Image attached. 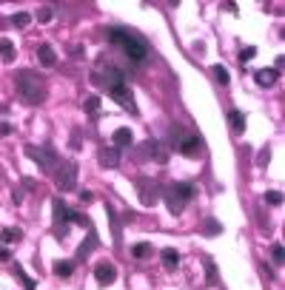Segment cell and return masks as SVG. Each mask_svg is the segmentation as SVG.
I'll use <instances>...</instances> for the list:
<instances>
[{
  "mask_svg": "<svg viewBox=\"0 0 285 290\" xmlns=\"http://www.w3.org/2000/svg\"><path fill=\"white\" fill-rule=\"evenodd\" d=\"M15 85H17L20 100H23V103H29V105H40V103L46 100V80H43L37 71H29V68L17 71Z\"/></svg>",
  "mask_w": 285,
  "mask_h": 290,
  "instance_id": "cell-1",
  "label": "cell"
},
{
  "mask_svg": "<svg viewBox=\"0 0 285 290\" xmlns=\"http://www.w3.org/2000/svg\"><path fill=\"white\" fill-rule=\"evenodd\" d=\"M109 40L114 43V46H120L126 54H129V60L132 63H143L146 60V54H149V46H146V40L140 37L137 32H132V29H109Z\"/></svg>",
  "mask_w": 285,
  "mask_h": 290,
  "instance_id": "cell-2",
  "label": "cell"
},
{
  "mask_svg": "<svg viewBox=\"0 0 285 290\" xmlns=\"http://www.w3.org/2000/svg\"><path fill=\"white\" fill-rule=\"evenodd\" d=\"M166 205L168 210L174 213V216H180L185 210V205H188V199H194V188L191 185H185V182H177V185H171V188H166Z\"/></svg>",
  "mask_w": 285,
  "mask_h": 290,
  "instance_id": "cell-3",
  "label": "cell"
},
{
  "mask_svg": "<svg viewBox=\"0 0 285 290\" xmlns=\"http://www.w3.org/2000/svg\"><path fill=\"white\" fill-rule=\"evenodd\" d=\"M54 182H57V188H60V191H71V188H74V182H77V162H74V160L63 162V165L57 168Z\"/></svg>",
  "mask_w": 285,
  "mask_h": 290,
  "instance_id": "cell-4",
  "label": "cell"
},
{
  "mask_svg": "<svg viewBox=\"0 0 285 290\" xmlns=\"http://www.w3.org/2000/svg\"><path fill=\"white\" fill-rule=\"evenodd\" d=\"M51 210H54V236L66 239V233H68L66 222H68V213H71V210L66 208L63 199H54V202H51Z\"/></svg>",
  "mask_w": 285,
  "mask_h": 290,
  "instance_id": "cell-5",
  "label": "cell"
},
{
  "mask_svg": "<svg viewBox=\"0 0 285 290\" xmlns=\"http://www.w3.org/2000/svg\"><path fill=\"white\" fill-rule=\"evenodd\" d=\"M94 279H97L100 285H111V282L117 279V268H114L111 262H100V265L94 268Z\"/></svg>",
  "mask_w": 285,
  "mask_h": 290,
  "instance_id": "cell-6",
  "label": "cell"
},
{
  "mask_svg": "<svg viewBox=\"0 0 285 290\" xmlns=\"http://www.w3.org/2000/svg\"><path fill=\"white\" fill-rule=\"evenodd\" d=\"M26 154H29V157H32L34 162H40V165H43L46 171L51 168V162L57 160V157L51 154V148H43V151H40V148H34V145H29V148H26Z\"/></svg>",
  "mask_w": 285,
  "mask_h": 290,
  "instance_id": "cell-7",
  "label": "cell"
},
{
  "mask_svg": "<svg viewBox=\"0 0 285 290\" xmlns=\"http://www.w3.org/2000/svg\"><path fill=\"white\" fill-rule=\"evenodd\" d=\"M180 154H185V157H200V148H202V143H200V137L197 134H188L185 140H180Z\"/></svg>",
  "mask_w": 285,
  "mask_h": 290,
  "instance_id": "cell-8",
  "label": "cell"
},
{
  "mask_svg": "<svg viewBox=\"0 0 285 290\" xmlns=\"http://www.w3.org/2000/svg\"><path fill=\"white\" fill-rule=\"evenodd\" d=\"M37 60H40V65L51 68V65H57V54H54V48L49 43H43V46L37 48Z\"/></svg>",
  "mask_w": 285,
  "mask_h": 290,
  "instance_id": "cell-9",
  "label": "cell"
},
{
  "mask_svg": "<svg viewBox=\"0 0 285 290\" xmlns=\"http://www.w3.org/2000/svg\"><path fill=\"white\" fill-rule=\"evenodd\" d=\"M140 199H143V205H149V208L157 202V188L151 185L149 179H143V182H140Z\"/></svg>",
  "mask_w": 285,
  "mask_h": 290,
  "instance_id": "cell-10",
  "label": "cell"
},
{
  "mask_svg": "<svg viewBox=\"0 0 285 290\" xmlns=\"http://www.w3.org/2000/svg\"><path fill=\"white\" fill-rule=\"evenodd\" d=\"M97 160H100L103 168H117V165H120V154H117V148H103Z\"/></svg>",
  "mask_w": 285,
  "mask_h": 290,
  "instance_id": "cell-11",
  "label": "cell"
},
{
  "mask_svg": "<svg viewBox=\"0 0 285 290\" xmlns=\"http://www.w3.org/2000/svg\"><path fill=\"white\" fill-rule=\"evenodd\" d=\"M228 125H231L234 134H242V131H245V114L231 108V111H228Z\"/></svg>",
  "mask_w": 285,
  "mask_h": 290,
  "instance_id": "cell-12",
  "label": "cell"
},
{
  "mask_svg": "<svg viewBox=\"0 0 285 290\" xmlns=\"http://www.w3.org/2000/svg\"><path fill=\"white\" fill-rule=\"evenodd\" d=\"M254 80H257V85L268 88V85H274V83H277V71H274V68H260V71L254 74Z\"/></svg>",
  "mask_w": 285,
  "mask_h": 290,
  "instance_id": "cell-13",
  "label": "cell"
},
{
  "mask_svg": "<svg viewBox=\"0 0 285 290\" xmlns=\"http://www.w3.org/2000/svg\"><path fill=\"white\" fill-rule=\"evenodd\" d=\"M157 151H160V145L154 143V140H146V143L137 148V160H140V162H146V160H151V157H154Z\"/></svg>",
  "mask_w": 285,
  "mask_h": 290,
  "instance_id": "cell-14",
  "label": "cell"
},
{
  "mask_svg": "<svg viewBox=\"0 0 285 290\" xmlns=\"http://www.w3.org/2000/svg\"><path fill=\"white\" fill-rule=\"evenodd\" d=\"M160 259H163V265H166L168 270H174V268L180 265V253H177L174 248H166V250L160 253Z\"/></svg>",
  "mask_w": 285,
  "mask_h": 290,
  "instance_id": "cell-15",
  "label": "cell"
},
{
  "mask_svg": "<svg viewBox=\"0 0 285 290\" xmlns=\"http://www.w3.org/2000/svg\"><path fill=\"white\" fill-rule=\"evenodd\" d=\"M97 248V236H94V230H91V236H88V242H83L80 248H77V259H88L91 256V250Z\"/></svg>",
  "mask_w": 285,
  "mask_h": 290,
  "instance_id": "cell-16",
  "label": "cell"
},
{
  "mask_svg": "<svg viewBox=\"0 0 285 290\" xmlns=\"http://www.w3.org/2000/svg\"><path fill=\"white\" fill-rule=\"evenodd\" d=\"M132 131L129 128H117L114 131V148H126V145H132Z\"/></svg>",
  "mask_w": 285,
  "mask_h": 290,
  "instance_id": "cell-17",
  "label": "cell"
},
{
  "mask_svg": "<svg viewBox=\"0 0 285 290\" xmlns=\"http://www.w3.org/2000/svg\"><path fill=\"white\" fill-rule=\"evenodd\" d=\"M0 57H3L6 63L15 60V43H12V40H0Z\"/></svg>",
  "mask_w": 285,
  "mask_h": 290,
  "instance_id": "cell-18",
  "label": "cell"
},
{
  "mask_svg": "<svg viewBox=\"0 0 285 290\" xmlns=\"http://www.w3.org/2000/svg\"><path fill=\"white\" fill-rule=\"evenodd\" d=\"M132 253H134L137 259H149L151 256V245H149V242H140V245L132 248Z\"/></svg>",
  "mask_w": 285,
  "mask_h": 290,
  "instance_id": "cell-19",
  "label": "cell"
},
{
  "mask_svg": "<svg viewBox=\"0 0 285 290\" xmlns=\"http://www.w3.org/2000/svg\"><path fill=\"white\" fill-rule=\"evenodd\" d=\"M12 23H15L17 29H26V26L32 23V15H29V12H17V15L12 17Z\"/></svg>",
  "mask_w": 285,
  "mask_h": 290,
  "instance_id": "cell-20",
  "label": "cell"
},
{
  "mask_svg": "<svg viewBox=\"0 0 285 290\" xmlns=\"http://www.w3.org/2000/svg\"><path fill=\"white\" fill-rule=\"evenodd\" d=\"M54 273L57 276H71V262H66V259H60V262H54Z\"/></svg>",
  "mask_w": 285,
  "mask_h": 290,
  "instance_id": "cell-21",
  "label": "cell"
},
{
  "mask_svg": "<svg viewBox=\"0 0 285 290\" xmlns=\"http://www.w3.org/2000/svg\"><path fill=\"white\" fill-rule=\"evenodd\" d=\"M211 74H214V77H217V83H222V85H228V83H231V74H228L222 65H214V68H211Z\"/></svg>",
  "mask_w": 285,
  "mask_h": 290,
  "instance_id": "cell-22",
  "label": "cell"
},
{
  "mask_svg": "<svg viewBox=\"0 0 285 290\" xmlns=\"http://www.w3.org/2000/svg\"><path fill=\"white\" fill-rule=\"evenodd\" d=\"M219 230H222V225H219L217 219H208V222L202 225V233H205V236H217Z\"/></svg>",
  "mask_w": 285,
  "mask_h": 290,
  "instance_id": "cell-23",
  "label": "cell"
},
{
  "mask_svg": "<svg viewBox=\"0 0 285 290\" xmlns=\"http://www.w3.org/2000/svg\"><path fill=\"white\" fill-rule=\"evenodd\" d=\"M97 108H100V97H86L83 111L86 114H97Z\"/></svg>",
  "mask_w": 285,
  "mask_h": 290,
  "instance_id": "cell-24",
  "label": "cell"
},
{
  "mask_svg": "<svg viewBox=\"0 0 285 290\" xmlns=\"http://www.w3.org/2000/svg\"><path fill=\"white\" fill-rule=\"evenodd\" d=\"M20 236H23V233L15 230V228H3V230H0V239H3V242H17Z\"/></svg>",
  "mask_w": 285,
  "mask_h": 290,
  "instance_id": "cell-25",
  "label": "cell"
},
{
  "mask_svg": "<svg viewBox=\"0 0 285 290\" xmlns=\"http://www.w3.org/2000/svg\"><path fill=\"white\" fill-rule=\"evenodd\" d=\"M15 276L20 279V282H23V285H26V290H34V282H32V279H29L26 273H23V268H20V265L15 268Z\"/></svg>",
  "mask_w": 285,
  "mask_h": 290,
  "instance_id": "cell-26",
  "label": "cell"
},
{
  "mask_svg": "<svg viewBox=\"0 0 285 290\" xmlns=\"http://www.w3.org/2000/svg\"><path fill=\"white\" fill-rule=\"evenodd\" d=\"M254 54H257V48H254V46L242 48V51H240V63L245 65V63H248V60H254Z\"/></svg>",
  "mask_w": 285,
  "mask_h": 290,
  "instance_id": "cell-27",
  "label": "cell"
},
{
  "mask_svg": "<svg viewBox=\"0 0 285 290\" xmlns=\"http://www.w3.org/2000/svg\"><path fill=\"white\" fill-rule=\"evenodd\" d=\"M265 202H268V205H280V202H283V193H280V191H268V193H265Z\"/></svg>",
  "mask_w": 285,
  "mask_h": 290,
  "instance_id": "cell-28",
  "label": "cell"
},
{
  "mask_svg": "<svg viewBox=\"0 0 285 290\" xmlns=\"http://www.w3.org/2000/svg\"><path fill=\"white\" fill-rule=\"evenodd\" d=\"M51 17H54V15H51V9H49V6H43V9L37 12V20H40V23H49Z\"/></svg>",
  "mask_w": 285,
  "mask_h": 290,
  "instance_id": "cell-29",
  "label": "cell"
},
{
  "mask_svg": "<svg viewBox=\"0 0 285 290\" xmlns=\"http://www.w3.org/2000/svg\"><path fill=\"white\" fill-rule=\"evenodd\" d=\"M271 256H274L277 265H283V245H274V248H271Z\"/></svg>",
  "mask_w": 285,
  "mask_h": 290,
  "instance_id": "cell-30",
  "label": "cell"
},
{
  "mask_svg": "<svg viewBox=\"0 0 285 290\" xmlns=\"http://www.w3.org/2000/svg\"><path fill=\"white\" fill-rule=\"evenodd\" d=\"M268 162H271V151H268V148H265V151H263V157L257 160V165H260V168H265Z\"/></svg>",
  "mask_w": 285,
  "mask_h": 290,
  "instance_id": "cell-31",
  "label": "cell"
},
{
  "mask_svg": "<svg viewBox=\"0 0 285 290\" xmlns=\"http://www.w3.org/2000/svg\"><path fill=\"white\" fill-rule=\"evenodd\" d=\"M80 199L88 205V202H94V193H91V191H80Z\"/></svg>",
  "mask_w": 285,
  "mask_h": 290,
  "instance_id": "cell-32",
  "label": "cell"
},
{
  "mask_svg": "<svg viewBox=\"0 0 285 290\" xmlns=\"http://www.w3.org/2000/svg\"><path fill=\"white\" fill-rule=\"evenodd\" d=\"M0 134H3V137H9V134H12V125H6V123H3V125H0Z\"/></svg>",
  "mask_w": 285,
  "mask_h": 290,
  "instance_id": "cell-33",
  "label": "cell"
},
{
  "mask_svg": "<svg viewBox=\"0 0 285 290\" xmlns=\"http://www.w3.org/2000/svg\"><path fill=\"white\" fill-rule=\"evenodd\" d=\"M0 259H9V250H6V248H0Z\"/></svg>",
  "mask_w": 285,
  "mask_h": 290,
  "instance_id": "cell-34",
  "label": "cell"
}]
</instances>
